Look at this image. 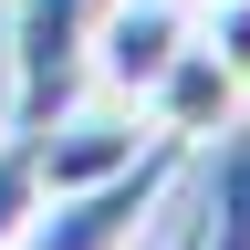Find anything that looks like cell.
<instances>
[{
    "label": "cell",
    "instance_id": "6da1fadb",
    "mask_svg": "<svg viewBox=\"0 0 250 250\" xmlns=\"http://www.w3.org/2000/svg\"><path fill=\"white\" fill-rule=\"evenodd\" d=\"M188 156H198V146L146 136V156H136V167H115V177H94V188H62V198H42V208L11 229V250H136L156 219H167L177 177H188Z\"/></svg>",
    "mask_w": 250,
    "mask_h": 250
},
{
    "label": "cell",
    "instance_id": "7a4b0ae2",
    "mask_svg": "<svg viewBox=\"0 0 250 250\" xmlns=\"http://www.w3.org/2000/svg\"><path fill=\"white\" fill-rule=\"evenodd\" d=\"M83 42L94 0H11V136H42L83 94Z\"/></svg>",
    "mask_w": 250,
    "mask_h": 250
},
{
    "label": "cell",
    "instance_id": "3957f363",
    "mask_svg": "<svg viewBox=\"0 0 250 250\" xmlns=\"http://www.w3.org/2000/svg\"><path fill=\"white\" fill-rule=\"evenodd\" d=\"M198 42V0H94V42H83V83H104L115 104L146 115L156 73Z\"/></svg>",
    "mask_w": 250,
    "mask_h": 250
},
{
    "label": "cell",
    "instance_id": "277c9868",
    "mask_svg": "<svg viewBox=\"0 0 250 250\" xmlns=\"http://www.w3.org/2000/svg\"><path fill=\"white\" fill-rule=\"evenodd\" d=\"M146 136L156 125L136 115V104H62L42 136H21L31 146V177H42V198H62V188H94V177H115V167H136L146 156Z\"/></svg>",
    "mask_w": 250,
    "mask_h": 250
},
{
    "label": "cell",
    "instance_id": "5b68a950",
    "mask_svg": "<svg viewBox=\"0 0 250 250\" xmlns=\"http://www.w3.org/2000/svg\"><path fill=\"white\" fill-rule=\"evenodd\" d=\"M146 125H156V136H177V146H208V136H229V125H250V94H240V73H229L208 42H188L167 73H156Z\"/></svg>",
    "mask_w": 250,
    "mask_h": 250
},
{
    "label": "cell",
    "instance_id": "8992f818",
    "mask_svg": "<svg viewBox=\"0 0 250 250\" xmlns=\"http://www.w3.org/2000/svg\"><path fill=\"white\" fill-rule=\"evenodd\" d=\"M198 250H250V136L229 125V146H219V177L198 198Z\"/></svg>",
    "mask_w": 250,
    "mask_h": 250
},
{
    "label": "cell",
    "instance_id": "52a82bcc",
    "mask_svg": "<svg viewBox=\"0 0 250 250\" xmlns=\"http://www.w3.org/2000/svg\"><path fill=\"white\" fill-rule=\"evenodd\" d=\"M42 208V177H31V146L21 136H0V250H11V229Z\"/></svg>",
    "mask_w": 250,
    "mask_h": 250
},
{
    "label": "cell",
    "instance_id": "ba28073f",
    "mask_svg": "<svg viewBox=\"0 0 250 250\" xmlns=\"http://www.w3.org/2000/svg\"><path fill=\"white\" fill-rule=\"evenodd\" d=\"M198 42L229 62L240 83H250V0H208V31H198Z\"/></svg>",
    "mask_w": 250,
    "mask_h": 250
},
{
    "label": "cell",
    "instance_id": "9c48e42d",
    "mask_svg": "<svg viewBox=\"0 0 250 250\" xmlns=\"http://www.w3.org/2000/svg\"><path fill=\"white\" fill-rule=\"evenodd\" d=\"M167 250H198V208H188V219H167Z\"/></svg>",
    "mask_w": 250,
    "mask_h": 250
},
{
    "label": "cell",
    "instance_id": "30bf717a",
    "mask_svg": "<svg viewBox=\"0 0 250 250\" xmlns=\"http://www.w3.org/2000/svg\"><path fill=\"white\" fill-rule=\"evenodd\" d=\"M198 11H208V0H198Z\"/></svg>",
    "mask_w": 250,
    "mask_h": 250
},
{
    "label": "cell",
    "instance_id": "8fae6325",
    "mask_svg": "<svg viewBox=\"0 0 250 250\" xmlns=\"http://www.w3.org/2000/svg\"><path fill=\"white\" fill-rule=\"evenodd\" d=\"M240 94H250V83H240Z\"/></svg>",
    "mask_w": 250,
    "mask_h": 250
}]
</instances>
